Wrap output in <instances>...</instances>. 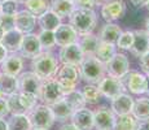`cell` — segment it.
Masks as SVG:
<instances>
[{
  "mask_svg": "<svg viewBox=\"0 0 149 130\" xmlns=\"http://www.w3.org/2000/svg\"><path fill=\"white\" fill-rule=\"evenodd\" d=\"M60 66L57 56L52 51H42L36 57L31 60V72L36 74L42 81L49 79L56 76Z\"/></svg>",
  "mask_w": 149,
  "mask_h": 130,
  "instance_id": "cell-1",
  "label": "cell"
},
{
  "mask_svg": "<svg viewBox=\"0 0 149 130\" xmlns=\"http://www.w3.org/2000/svg\"><path fill=\"white\" fill-rule=\"evenodd\" d=\"M79 77L86 85H97L107 74L105 65L100 63L95 56H87L82 60L78 66Z\"/></svg>",
  "mask_w": 149,
  "mask_h": 130,
  "instance_id": "cell-2",
  "label": "cell"
},
{
  "mask_svg": "<svg viewBox=\"0 0 149 130\" xmlns=\"http://www.w3.org/2000/svg\"><path fill=\"white\" fill-rule=\"evenodd\" d=\"M69 24L73 26L78 35L93 33L97 26V13L96 11L88 9H74V12L69 17Z\"/></svg>",
  "mask_w": 149,
  "mask_h": 130,
  "instance_id": "cell-3",
  "label": "cell"
},
{
  "mask_svg": "<svg viewBox=\"0 0 149 130\" xmlns=\"http://www.w3.org/2000/svg\"><path fill=\"white\" fill-rule=\"evenodd\" d=\"M61 86V90L64 92V96L69 92L74 91L78 87V83L81 81L79 77L78 66L68 65V64H60L58 69L56 72V76L53 77Z\"/></svg>",
  "mask_w": 149,
  "mask_h": 130,
  "instance_id": "cell-4",
  "label": "cell"
},
{
  "mask_svg": "<svg viewBox=\"0 0 149 130\" xmlns=\"http://www.w3.org/2000/svg\"><path fill=\"white\" fill-rule=\"evenodd\" d=\"M29 118L31 122V128L39 129V130H49L54 125V117L51 111V107L45 104H36L30 112H29Z\"/></svg>",
  "mask_w": 149,
  "mask_h": 130,
  "instance_id": "cell-5",
  "label": "cell"
},
{
  "mask_svg": "<svg viewBox=\"0 0 149 130\" xmlns=\"http://www.w3.org/2000/svg\"><path fill=\"white\" fill-rule=\"evenodd\" d=\"M62 99H64V92L61 90V86L58 85V82L54 78L42 81L40 91H39L38 96V100H40L42 104L51 107Z\"/></svg>",
  "mask_w": 149,
  "mask_h": 130,
  "instance_id": "cell-6",
  "label": "cell"
},
{
  "mask_svg": "<svg viewBox=\"0 0 149 130\" xmlns=\"http://www.w3.org/2000/svg\"><path fill=\"white\" fill-rule=\"evenodd\" d=\"M127 12L125 0H108L100 5V16L105 22H116L122 20Z\"/></svg>",
  "mask_w": 149,
  "mask_h": 130,
  "instance_id": "cell-7",
  "label": "cell"
},
{
  "mask_svg": "<svg viewBox=\"0 0 149 130\" xmlns=\"http://www.w3.org/2000/svg\"><path fill=\"white\" fill-rule=\"evenodd\" d=\"M96 86L99 89L101 98H105L108 100H111L113 98L118 96L122 92H126V89L122 83V79L116 78L113 76H109V74H105L104 78Z\"/></svg>",
  "mask_w": 149,
  "mask_h": 130,
  "instance_id": "cell-8",
  "label": "cell"
},
{
  "mask_svg": "<svg viewBox=\"0 0 149 130\" xmlns=\"http://www.w3.org/2000/svg\"><path fill=\"white\" fill-rule=\"evenodd\" d=\"M130 70V59L123 52H116V55L105 64L107 74L119 79H122Z\"/></svg>",
  "mask_w": 149,
  "mask_h": 130,
  "instance_id": "cell-9",
  "label": "cell"
},
{
  "mask_svg": "<svg viewBox=\"0 0 149 130\" xmlns=\"http://www.w3.org/2000/svg\"><path fill=\"white\" fill-rule=\"evenodd\" d=\"M17 82H18V92L31 95L35 98L39 96L42 79L33 72H22L17 77Z\"/></svg>",
  "mask_w": 149,
  "mask_h": 130,
  "instance_id": "cell-10",
  "label": "cell"
},
{
  "mask_svg": "<svg viewBox=\"0 0 149 130\" xmlns=\"http://www.w3.org/2000/svg\"><path fill=\"white\" fill-rule=\"evenodd\" d=\"M122 83L125 86L126 91H128L132 95L141 96L145 94V87H147V82H145V74L140 73L136 70H130L125 77L122 78Z\"/></svg>",
  "mask_w": 149,
  "mask_h": 130,
  "instance_id": "cell-11",
  "label": "cell"
},
{
  "mask_svg": "<svg viewBox=\"0 0 149 130\" xmlns=\"http://www.w3.org/2000/svg\"><path fill=\"white\" fill-rule=\"evenodd\" d=\"M117 116L109 107L100 105L93 111V124L96 130H113Z\"/></svg>",
  "mask_w": 149,
  "mask_h": 130,
  "instance_id": "cell-12",
  "label": "cell"
},
{
  "mask_svg": "<svg viewBox=\"0 0 149 130\" xmlns=\"http://www.w3.org/2000/svg\"><path fill=\"white\" fill-rule=\"evenodd\" d=\"M83 59H84V56H83L78 43H71L69 46L61 47L58 51V55H57V60L60 64H68L74 66H79Z\"/></svg>",
  "mask_w": 149,
  "mask_h": 130,
  "instance_id": "cell-13",
  "label": "cell"
},
{
  "mask_svg": "<svg viewBox=\"0 0 149 130\" xmlns=\"http://www.w3.org/2000/svg\"><path fill=\"white\" fill-rule=\"evenodd\" d=\"M110 102V107L116 116H125V115H131L132 112V107H134V96L127 92H122L118 96L113 98Z\"/></svg>",
  "mask_w": 149,
  "mask_h": 130,
  "instance_id": "cell-14",
  "label": "cell"
},
{
  "mask_svg": "<svg viewBox=\"0 0 149 130\" xmlns=\"http://www.w3.org/2000/svg\"><path fill=\"white\" fill-rule=\"evenodd\" d=\"M19 55H21L24 59H30L33 60L34 57H36L39 53L42 52L40 44H39L38 35L34 33L26 34L22 38L21 47H19Z\"/></svg>",
  "mask_w": 149,
  "mask_h": 130,
  "instance_id": "cell-15",
  "label": "cell"
},
{
  "mask_svg": "<svg viewBox=\"0 0 149 130\" xmlns=\"http://www.w3.org/2000/svg\"><path fill=\"white\" fill-rule=\"evenodd\" d=\"M0 72L13 77H18L24 72V57L19 53H9L0 64Z\"/></svg>",
  "mask_w": 149,
  "mask_h": 130,
  "instance_id": "cell-16",
  "label": "cell"
},
{
  "mask_svg": "<svg viewBox=\"0 0 149 130\" xmlns=\"http://www.w3.org/2000/svg\"><path fill=\"white\" fill-rule=\"evenodd\" d=\"M70 122L73 124L78 130H93V111H91L88 107H84L82 109H78L73 113L70 118Z\"/></svg>",
  "mask_w": 149,
  "mask_h": 130,
  "instance_id": "cell-17",
  "label": "cell"
},
{
  "mask_svg": "<svg viewBox=\"0 0 149 130\" xmlns=\"http://www.w3.org/2000/svg\"><path fill=\"white\" fill-rule=\"evenodd\" d=\"M53 33H54V39H56V46L60 48L71 44V43H77L78 37H79L69 22L68 24L62 22Z\"/></svg>",
  "mask_w": 149,
  "mask_h": 130,
  "instance_id": "cell-18",
  "label": "cell"
},
{
  "mask_svg": "<svg viewBox=\"0 0 149 130\" xmlns=\"http://www.w3.org/2000/svg\"><path fill=\"white\" fill-rule=\"evenodd\" d=\"M36 26V18L31 13H29L26 9L18 11L17 14L14 16V29L17 31L26 35V34H31Z\"/></svg>",
  "mask_w": 149,
  "mask_h": 130,
  "instance_id": "cell-19",
  "label": "cell"
},
{
  "mask_svg": "<svg viewBox=\"0 0 149 130\" xmlns=\"http://www.w3.org/2000/svg\"><path fill=\"white\" fill-rule=\"evenodd\" d=\"M132 31H134V42L130 52L139 59L141 55H144L149 50V42H148L149 34L144 29H136V30Z\"/></svg>",
  "mask_w": 149,
  "mask_h": 130,
  "instance_id": "cell-20",
  "label": "cell"
},
{
  "mask_svg": "<svg viewBox=\"0 0 149 130\" xmlns=\"http://www.w3.org/2000/svg\"><path fill=\"white\" fill-rule=\"evenodd\" d=\"M77 43H78L79 48H81L84 57L95 56V52L97 50V46H99V43H100V39H99V37H97V34L88 33V34L79 35Z\"/></svg>",
  "mask_w": 149,
  "mask_h": 130,
  "instance_id": "cell-21",
  "label": "cell"
},
{
  "mask_svg": "<svg viewBox=\"0 0 149 130\" xmlns=\"http://www.w3.org/2000/svg\"><path fill=\"white\" fill-rule=\"evenodd\" d=\"M122 31H123L122 27L118 24H116V22H105V24L100 27V31H99V34H97V37H99L100 42L116 44V42L118 40Z\"/></svg>",
  "mask_w": 149,
  "mask_h": 130,
  "instance_id": "cell-22",
  "label": "cell"
},
{
  "mask_svg": "<svg viewBox=\"0 0 149 130\" xmlns=\"http://www.w3.org/2000/svg\"><path fill=\"white\" fill-rule=\"evenodd\" d=\"M22 38H24V35L19 31H17L16 29H13V30L4 33L0 43L7 50L8 53H18L22 43Z\"/></svg>",
  "mask_w": 149,
  "mask_h": 130,
  "instance_id": "cell-23",
  "label": "cell"
},
{
  "mask_svg": "<svg viewBox=\"0 0 149 130\" xmlns=\"http://www.w3.org/2000/svg\"><path fill=\"white\" fill-rule=\"evenodd\" d=\"M74 9L75 5L70 0H49V11L53 12L60 20L69 18Z\"/></svg>",
  "mask_w": 149,
  "mask_h": 130,
  "instance_id": "cell-24",
  "label": "cell"
},
{
  "mask_svg": "<svg viewBox=\"0 0 149 130\" xmlns=\"http://www.w3.org/2000/svg\"><path fill=\"white\" fill-rule=\"evenodd\" d=\"M51 111H52L54 121H57V122H62V124L69 122L71 116H73V113H74V109L71 108L64 99L60 100L58 103L53 104V105H51Z\"/></svg>",
  "mask_w": 149,
  "mask_h": 130,
  "instance_id": "cell-25",
  "label": "cell"
},
{
  "mask_svg": "<svg viewBox=\"0 0 149 130\" xmlns=\"http://www.w3.org/2000/svg\"><path fill=\"white\" fill-rule=\"evenodd\" d=\"M131 115L137 121L149 120V96H139L137 99H134Z\"/></svg>",
  "mask_w": 149,
  "mask_h": 130,
  "instance_id": "cell-26",
  "label": "cell"
},
{
  "mask_svg": "<svg viewBox=\"0 0 149 130\" xmlns=\"http://www.w3.org/2000/svg\"><path fill=\"white\" fill-rule=\"evenodd\" d=\"M40 30H47V31H54L60 25L62 24V20H60L53 12L47 11L44 14L36 18Z\"/></svg>",
  "mask_w": 149,
  "mask_h": 130,
  "instance_id": "cell-27",
  "label": "cell"
},
{
  "mask_svg": "<svg viewBox=\"0 0 149 130\" xmlns=\"http://www.w3.org/2000/svg\"><path fill=\"white\" fill-rule=\"evenodd\" d=\"M24 5L25 9L33 14L35 18H38L47 11H49V0H26Z\"/></svg>",
  "mask_w": 149,
  "mask_h": 130,
  "instance_id": "cell-28",
  "label": "cell"
},
{
  "mask_svg": "<svg viewBox=\"0 0 149 130\" xmlns=\"http://www.w3.org/2000/svg\"><path fill=\"white\" fill-rule=\"evenodd\" d=\"M117 47L116 44H111V43H105V42H100L97 46V50L95 52V57L102 64H107L109 60L116 55Z\"/></svg>",
  "mask_w": 149,
  "mask_h": 130,
  "instance_id": "cell-29",
  "label": "cell"
},
{
  "mask_svg": "<svg viewBox=\"0 0 149 130\" xmlns=\"http://www.w3.org/2000/svg\"><path fill=\"white\" fill-rule=\"evenodd\" d=\"M0 90L5 95V98L12 94L18 92V82L17 77L9 76V74L0 73Z\"/></svg>",
  "mask_w": 149,
  "mask_h": 130,
  "instance_id": "cell-30",
  "label": "cell"
},
{
  "mask_svg": "<svg viewBox=\"0 0 149 130\" xmlns=\"http://www.w3.org/2000/svg\"><path fill=\"white\" fill-rule=\"evenodd\" d=\"M9 130H31V122L27 115H12L7 121Z\"/></svg>",
  "mask_w": 149,
  "mask_h": 130,
  "instance_id": "cell-31",
  "label": "cell"
},
{
  "mask_svg": "<svg viewBox=\"0 0 149 130\" xmlns=\"http://www.w3.org/2000/svg\"><path fill=\"white\" fill-rule=\"evenodd\" d=\"M64 100L74 109V112L78 111V109L84 108V107H87L84 98H83V95H82V91L79 90V89H75L74 91L66 94L64 96Z\"/></svg>",
  "mask_w": 149,
  "mask_h": 130,
  "instance_id": "cell-32",
  "label": "cell"
},
{
  "mask_svg": "<svg viewBox=\"0 0 149 130\" xmlns=\"http://www.w3.org/2000/svg\"><path fill=\"white\" fill-rule=\"evenodd\" d=\"M81 91L86 100V104H90V105L99 104L100 99H101V95H100V91L96 85H84Z\"/></svg>",
  "mask_w": 149,
  "mask_h": 130,
  "instance_id": "cell-33",
  "label": "cell"
},
{
  "mask_svg": "<svg viewBox=\"0 0 149 130\" xmlns=\"http://www.w3.org/2000/svg\"><path fill=\"white\" fill-rule=\"evenodd\" d=\"M136 129H137V120L132 115L117 116L113 130H136Z\"/></svg>",
  "mask_w": 149,
  "mask_h": 130,
  "instance_id": "cell-34",
  "label": "cell"
},
{
  "mask_svg": "<svg viewBox=\"0 0 149 130\" xmlns=\"http://www.w3.org/2000/svg\"><path fill=\"white\" fill-rule=\"evenodd\" d=\"M36 35H38V40H39L42 51H52L54 47H57L53 31L40 30Z\"/></svg>",
  "mask_w": 149,
  "mask_h": 130,
  "instance_id": "cell-35",
  "label": "cell"
},
{
  "mask_svg": "<svg viewBox=\"0 0 149 130\" xmlns=\"http://www.w3.org/2000/svg\"><path fill=\"white\" fill-rule=\"evenodd\" d=\"M7 99V105H8V111L10 115H27L26 109L24 108L21 100H19V94H12L9 96L5 98Z\"/></svg>",
  "mask_w": 149,
  "mask_h": 130,
  "instance_id": "cell-36",
  "label": "cell"
},
{
  "mask_svg": "<svg viewBox=\"0 0 149 130\" xmlns=\"http://www.w3.org/2000/svg\"><path fill=\"white\" fill-rule=\"evenodd\" d=\"M132 42H134V31L132 30L122 31L118 40L116 42V47L117 50L121 51H130L131 47H132Z\"/></svg>",
  "mask_w": 149,
  "mask_h": 130,
  "instance_id": "cell-37",
  "label": "cell"
},
{
  "mask_svg": "<svg viewBox=\"0 0 149 130\" xmlns=\"http://www.w3.org/2000/svg\"><path fill=\"white\" fill-rule=\"evenodd\" d=\"M0 9L3 16H16L18 12V3L16 0H5L0 3Z\"/></svg>",
  "mask_w": 149,
  "mask_h": 130,
  "instance_id": "cell-38",
  "label": "cell"
},
{
  "mask_svg": "<svg viewBox=\"0 0 149 130\" xmlns=\"http://www.w3.org/2000/svg\"><path fill=\"white\" fill-rule=\"evenodd\" d=\"M18 94H19V100H21L22 105H24V108L26 109L29 115V112L38 104V98L31 96V95H27V94H22V92H18Z\"/></svg>",
  "mask_w": 149,
  "mask_h": 130,
  "instance_id": "cell-39",
  "label": "cell"
},
{
  "mask_svg": "<svg viewBox=\"0 0 149 130\" xmlns=\"http://www.w3.org/2000/svg\"><path fill=\"white\" fill-rule=\"evenodd\" d=\"M0 26L3 27L4 33L14 29V16H0Z\"/></svg>",
  "mask_w": 149,
  "mask_h": 130,
  "instance_id": "cell-40",
  "label": "cell"
},
{
  "mask_svg": "<svg viewBox=\"0 0 149 130\" xmlns=\"http://www.w3.org/2000/svg\"><path fill=\"white\" fill-rule=\"evenodd\" d=\"M77 9H88V11H95L96 4L93 0H75L74 1Z\"/></svg>",
  "mask_w": 149,
  "mask_h": 130,
  "instance_id": "cell-41",
  "label": "cell"
},
{
  "mask_svg": "<svg viewBox=\"0 0 149 130\" xmlns=\"http://www.w3.org/2000/svg\"><path fill=\"white\" fill-rule=\"evenodd\" d=\"M139 64H140V69L143 70V73L149 74V50L139 57Z\"/></svg>",
  "mask_w": 149,
  "mask_h": 130,
  "instance_id": "cell-42",
  "label": "cell"
},
{
  "mask_svg": "<svg viewBox=\"0 0 149 130\" xmlns=\"http://www.w3.org/2000/svg\"><path fill=\"white\" fill-rule=\"evenodd\" d=\"M8 113H9V111H8L7 99L0 98V118H4L5 116H8Z\"/></svg>",
  "mask_w": 149,
  "mask_h": 130,
  "instance_id": "cell-43",
  "label": "cell"
},
{
  "mask_svg": "<svg viewBox=\"0 0 149 130\" xmlns=\"http://www.w3.org/2000/svg\"><path fill=\"white\" fill-rule=\"evenodd\" d=\"M149 0H130V3L134 5L135 8H143L148 4Z\"/></svg>",
  "mask_w": 149,
  "mask_h": 130,
  "instance_id": "cell-44",
  "label": "cell"
},
{
  "mask_svg": "<svg viewBox=\"0 0 149 130\" xmlns=\"http://www.w3.org/2000/svg\"><path fill=\"white\" fill-rule=\"evenodd\" d=\"M136 130H149V120L137 121V129Z\"/></svg>",
  "mask_w": 149,
  "mask_h": 130,
  "instance_id": "cell-45",
  "label": "cell"
},
{
  "mask_svg": "<svg viewBox=\"0 0 149 130\" xmlns=\"http://www.w3.org/2000/svg\"><path fill=\"white\" fill-rule=\"evenodd\" d=\"M58 130H78V129H77L75 126L70 122V121H69V122H64V124H62L61 128H60Z\"/></svg>",
  "mask_w": 149,
  "mask_h": 130,
  "instance_id": "cell-46",
  "label": "cell"
},
{
  "mask_svg": "<svg viewBox=\"0 0 149 130\" xmlns=\"http://www.w3.org/2000/svg\"><path fill=\"white\" fill-rule=\"evenodd\" d=\"M7 56H8V52H7V50H5V48L3 47V44L0 43V64H1L3 60H4Z\"/></svg>",
  "mask_w": 149,
  "mask_h": 130,
  "instance_id": "cell-47",
  "label": "cell"
},
{
  "mask_svg": "<svg viewBox=\"0 0 149 130\" xmlns=\"http://www.w3.org/2000/svg\"><path fill=\"white\" fill-rule=\"evenodd\" d=\"M0 130H9L8 122L4 120V118H0Z\"/></svg>",
  "mask_w": 149,
  "mask_h": 130,
  "instance_id": "cell-48",
  "label": "cell"
},
{
  "mask_svg": "<svg viewBox=\"0 0 149 130\" xmlns=\"http://www.w3.org/2000/svg\"><path fill=\"white\" fill-rule=\"evenodd\" d=\"M145 82H147V87H145V94L149 96V74H145Z\"/></svg>",
  "mask_w": 149,
  "mask_h": 130,
  "instance_id": "cell-49",
  "label": "cell"
},
{
  "mask_svg": "<svg viewBox=\"0 0 149 130\" xmlns=\"http://www.w3.org/2000/svg\"><path fill=\"white\" fill-rule=\"evenodd\" d=\"M144 26H145V27H144V30H145V31H147V33L149 34V16L147 17V20H145V25H144Z\"/></svg>",
  "mask_w": 149,
  "mask_h": 130,
  "instance_id": "cell-50",
  "label": "cell"
},
{
  "mask_svg": "<svg viewBox=\"0 0 149 130\" xmlns=\"http://www.w3.org/2000/svg\"><path fill=\"white\" fill-rule=\"evenodd\" d=\"M95 1V4H96V7H100V5H102L104 3H107L108 0H93Z\"/></svg>",
  "mask_w": 149,
  "mask_h": 130,
  "instance_id": "cell-51",
  "label": "cell"
},
{
  "mask_svg": "<svg viewBox=\"0 0 149 130\" xmlns=\"http://www.w3.org/2000/svg\"><path fill=\"white\" fill-rule=\"evenodd\" d=\"M3 35H4V30H3V27H1V26H0V40H1Z\"/></svg>",
  "mask_w": 149,
  "mask_h": 130,
  "instance_id": "cell-52",
  "label": "cell"
},
{
  "mask_svg": "<svg viewBox=\"0 0 149 130\" xmlns=\"http://www.w3.org/2000/svg\"><path fill=\"white\" fill-rule=\"evenodd\" d=\"M16 1H17V3H25L26 0H16Z\"/></svg>",
  "mask_w": 149,
  "mask_h": 130,
  "instance_id": "cell-53",
  "label": "cell"
},
{
  "mask_svg": "<svg viewBox=\"0 0 149 130\" xmlns=\"http://www.w3.org/2000/svg\"><path fill=\"white\" fill-rule=\"evenodd\" d=\"M145 7H147V8H148V11H149V1H148V4L145 5Z\"/></svg>",
  "mask_w": 149,
  "mask_h": 130,
  "instance_id": "cell-54",
  "label": "cell"
},
{
  "mask_svg": "<svg viewBox=\"0 0 149 130\" xmlns=\"http://www.w3.org/2000/svg\"><path fill=\"white\" fill-rule=\"evenodd\" d=\"M3 1H5V0H0V3H3Z\"/></svg>",
  "mask_w": 149,
  "mask_h": 130,
  "instance_id": "cell-55",
  "label": "cell"
},
{
  "mask_svg": "<svg viewBox=\"0 0 149 130\" xmlns=\"http://www.w3.org/2000/svg\"><path fill=\"white\" fill-rule=\"evenodd\" d=\"M0 16H1V9H0Z\"/></svg>",
  "mask_w": 149,
  "mask_h": 130,
  "instance_id": "cell-56",
  "label": "cell"
},
{
  "mask_svg": "<svg viewBox=\"0 0 149 130\" xmlns=\"http://www.w3.org/2000/svg\"><path fill=\"white\" fill-rule=\"evenodd\" d=\"M31 130H39V129H31Z\"/></svg>",
  "mask_w": 149,
  "mask_h": 130,
  "instance_id": "cell-57",
  "label": "cell"
},
{
  "mask_svg": "<svg viewBox=\"0 0 149 130\" xmlns=\"http://www.w3.org/2000/svg\"><path fill=\"white\" fill-rule=\"evenodd\" d=\"M70 1H73V3H74V1H75V0H70Z\"/></svg>",
  "mask_w": 149,
  "mask_h": 130,
  "instance_id": "cell-58",
  "label": "cell"
},
{
  "mask_svg": "<svg viewBox=\"0 0 149 130\" xmlns=\"http://www.w3.org/2000/svg\"><path fill=\"white\" fill-rule=\"evenodd\" d=\"M148 42H149V39H148Z\"/></svg>",
  "mask_w": 149,
  "mask_h": 130,
  "instance_id": "cell-59",
  "label": "cell"
},
{
  "mask_svg": "<svg viewBox=\"0 0 149 130\" xmlns=\"http://www.w3.org/2000/svg\"><path fill=\"white\" fill-rule=\"evenodd\" d=\"M0 73H1V72H0Z\"/></svg>",
  "mask_w": 149,
  "mask_h": 130,
  "instance_id": "cell-60",
  "label": "cell"
}]
</instances>
